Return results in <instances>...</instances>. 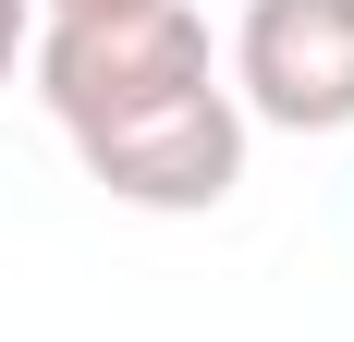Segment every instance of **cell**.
<instances>
[{
  "label": "cell",
  "instance_id": "cell-3",
  "mask_svg": "<svg viewBox=\"0 0 354 342\" xmlns=\"http://www.w3.org/2000/svg\"><path fill=\"white\" fill-rule=\"evenodd\" d=\"M232 98L293 123V135L354 123V0H245V25H232Z\"/></svg>",
  "mask_w": 354,
  "mask_h": 342
},
{
  "label": "cell",
  "instance_id": "cell-1",
  "mask_svg": "<svg viewBox=\"0 0 354 342\" xmlns=\"http://www.w3.org/2000/svg\"><path fill=\"white\" fill-rule=\"evenodd\" d=\"M208 12L196 0H135V12H73V25L37 37V98L62 110V135H98L147 98H183L208 86Z\"/></svg>",
  "mask_w": 354,
  "mask_h": 342
},
{
  "label": "cell",
  "instance_id": "cell-4",
  "mask_svg": "<svg viewBox=\"0 0 354 342\" xmlns=\"http://www.w3.org/2000/svg\"><path fill=\"white\" fill-rule=\"evenodd\" d=\"M25 37H37V25H25V0H0V73L25 62Z\"/></svg>",
  "mask_w": 354,
  "mask_h": 342
},
{
  "label": "cell",
  "instance_id": "cell-2",
  "mask_svg": "<svg viewBox=\"0 0 354 342\" xmlns=\"http://www.w3.org/2000/svg\"><path fill=\"white\" fill-rule=\"evenodd\" d=\"M73 159L98 171L122 208H220L245 183V98L232 86H183V98H147L98 135H73Z\"/></svg>",
  "mask_w": 354,
  "mask_h": 342
},
{
  "label": "cell",
  "instance_id": "cell-5",
  "mask_svg": "<svg viewBox=\"0 0 354 342\" xmlns=\"http://www.w3.org/2000/svg\"><path fill=\"white\" fill-rule=\"evenodd\" d=\"M73 12H135V0H49V25H73Z\"/></svg>",
  "mask_w": 354,
  "mask_h": 342
}]
</instances>
